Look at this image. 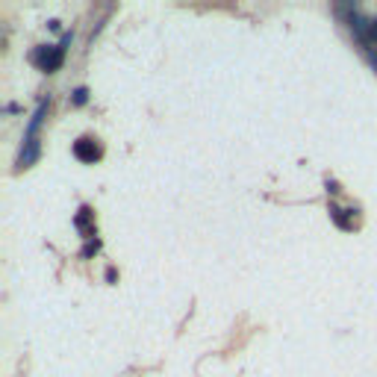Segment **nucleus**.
I'll use <instances>...</instances> for the list:
<instances>
[{"instance_id":"nucleus-2","label":"nucleus","mask_w":377,"mask_h":377,"mask_svg":"<svg viewBox=\"0 0 377 377\" xmlns=\"http://www.w3.org/2000/svg\"><path fill=\"white\" fill-rule=\"evenodd\" d=\"M71 41H74V32H65L59 44H41V47H35V50H32V62L38 65L44 74L59 71L62 62H65V50H68Z\"/></svg>"},{"instance_id":"nucleus-4","label":"nucleus","mask_w":377,"mask_h":377,"mask_svg":"<svg viewBox=\"0 0 377 377\" xmlns=\"http://www.w3.org/2000/svg\"><path fill=\"white\" fill-rule=\"evenodd\" d=\"M74 227L83 233V239H89L92 242L94 239V212H92V206H80V212H77V218H74Z\"/></svg>"},{"instance_id":"nucleus-7","label":"nucleus","mask_w":377,"mask_h":377,"mask_svg":"<svg viewBox=\"0 0 377 377\" xmlns=\"http://www.w3.org/2000/svg\"><path fill=\"white\" fill-rule=\"evenodd\" d=\"M97 251H100V239H92V242H86V248L80 251V256H83V259H89V256H94Z\"/></svg>"},{"instance_id":"nucleus-10","label":"nucleus","mask_w":377,"mask_h":377,"mask_svg":"<svg viewBox=\"0 0 377 377\" xmlns=\"http://www.w3.org/2000/svg\"><path fill=\"white\" fill-rule=\"evenodd\" d=\"M366 56H369V62L377 68V50H366Z\"/></svg>"},{"instance_id":"nucleus-9","label":"nucleus","mask_w":377,"mask_h":377,"mask_svg":"<svg viewBox=\"0 0 377 377\" xmlns=\"http://www.w3.org/2000/svg\"><path fill=\"white\" fill-rule=\"evenodd\" d=\"M47 27H50L53 32H59V30H62V21H56V18H53V21H47Z\"/></svg>"},{"instance_id":"nucleus-5","label":"nucleus","mask_w":377,"mask_h":377,"mask_svg":"<svg viewBox=\"0 0 377 377\" xmlns=\"http://www.w3.org/2000/svg\"><path fill=\"white\" fill-rule=\"evenodd\" d=\"M330 215H333V221H336L342 230H351V227H354V221L348 218V215H354V209H339L336 203H330Z\"/></svg>"},{"instance_id":"nucleus-3","label":"nucleus","mask_w":377,"mask_h":377,"mask_svg":"<svg viewBox=\"0 0 377 377\" xmlns=\"http://www.w3.org/2000/svg\"><path fill=\"white\" fill-rule=\"evenodd\" d=\"M71 154L80 159V162H86V165H94V162H100V157H103V148H100V142L92 139V136H80L74 142Z\"/></svg>"},{"instance_id":"nucleus-6","label":"nucleus","mask_w":377,"mask_h":377,"mask_svg":"<svg viewBox=\"0 0 377 377\" xmlns=\"http://www.w3.org/2000/svg\"><path fill=\"white\" fill-rule=\"evenodd\" d=\"M71 103H74V106H86V103H89V89H86V86H77V89L71 92Z\"/></svg>"},{"instance_id":"nucleus-1","label":"nucleus","mask_w":377,"mask_h":377,"mask_svg":"<svg viewBox=\"0 0 377 377\" xmlns=\"http://www.w3.org/2000/svg\"><path fill=\"white\" fill-rule=\"evenodd\" d=\"M47 106H50V97L47 100H38V106H35V112H32L30 124H27V133H24V148H21V154H18V171L21 168H30L38 162L41 157V142H38V127L44 121V112H47Z\"/></svg>"},{"instance_id":"nucleus-8","label":"nucleus","mask_w":377,"mask_h":377,"mask_svg":"<svg viewBox=\"0 0 377 377\" xmlns=\"http://www.w3.org/2000/svg\"><path fill=\"white\" fill-rule=\"evenodd\" d=\"M327 191H330V194H339L342 188H339V183H336V180H327Z\"/></svg>"},{"instance_id":"nucleus-11","label":"nucleus","mask_w":377,"mask_h":377,"mask_svg":"<svg viewBox=\"0 0 377 377\" xmlns=\"http://www.w3.org/2000/svg\"><path fill=\"white\" fill-rule=\"evenodd\" d=\"M375 27H377V21H375Z\"/></svg>"}]
</instances>
